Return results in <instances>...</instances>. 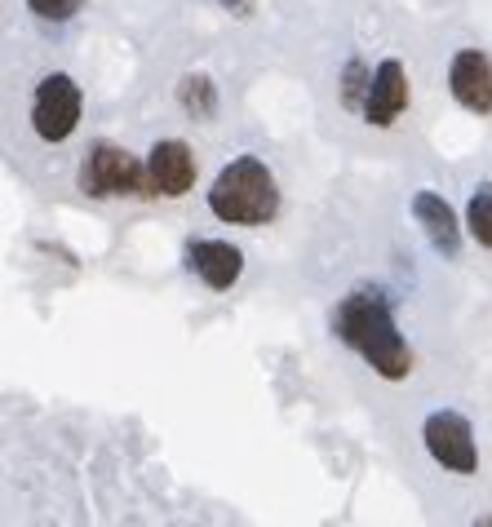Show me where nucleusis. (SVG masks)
<instances>
[{
  "label": "nucleus",
  "mask_w": 492,
  "mask_h": 527,
  "mask_svg": "<svg viewBox=\"0 0 492 527\" xmlns=\"http://www.w3.org/2000/svg\"><path fill=\"white\" fill-rule=\"evenodd\" d=\"M80 191L107 200V195H151L147 164L133 151L116 147V142H94L89 155L80 160Z\"/></svg>",
  "instance_id": "3"
},
{
  "label": "nucleus",
  "mask_w": 492,
  "mask_h": 527,
  "mask_svg": "<svg viewBox=\"0 0 492 527\" xmlns=\"http://www.w3.org/2000/svg\"><path fill=\"white\" fill-rule=\"evenodd\" d=\"M448 89L466 111L492 116V58L484 49H457L448 62Z\"/></svg>",
  "instance_id": "8"
},
{
  "label": "nucleus",
  "mask_w": 492,
  "mask_h": 527,
  "mask_svg": "<svg viewBox=\"0 0 492 527\" xmlns=\"http://www.w3.org/2000/svg\"><path fill=\"white\" fill-rule=\"evenodd\" d=\"M187 257H191V271H196L213 293H227L235 279L244 275V253L227 240H196Z\"/></svg>",
  "instance_id": "10"
},
{
  "label": "nucleus",
  "mask_w": 492,
  "mask_h": 527,
  "mask_svg": "<svg viewBox=\"0 0 492 527\" xmlns=\"http://www.w3.org/2000/svg\"><path fill=\"white\" fill-rule=\"evenodd\" d=\"M178 102L191 111V116L209 120L213 111H218V85H213L209 76H187V80L178 85Z\"/></svg>",
  "instance_id": "11"
},
{
  "label": "nucleus",
  "mask_w": 492,
  "mask_h": 527,
  "mask_svg": "<svg viewBox=\"0 0 492 527\" xmlns=\"http://www.w3.org/2000/svg\"><path fill=\"white\" fill-rule=\"evenodd\" d=\"M470 527H492V510H488V514H479V519L470 523Z\"/></svg>",
  "instance_id": "15"
},
{
  "label": "nucleus",
  "mask_w": 492,
  "mask_h": 527,
  "mask_svg": "<svg viewBox=\"0 0 492 527\" xmlns=\"http://www.w3.org/2000/svg\"><path fill=\"white\" fill-rule=\"evenodd\" d=\"M333 333L382 381H404L413 372V346L399 333L395 310L382 288H351L333 310Z\"/></svg>",
  "instance_id": "1"
},
{
  "label": "nucleus",
  "mask_w": 492,
  "mask_h": 527,
  "mask_svg": "<svg viewBox=\"0 0 492 527\" xmlns=\"http://www.w3.org/2000/svg\"><path fill=\"white\" fill-rule=\"evenodd\" d=\"M196 151L187 147L182 138H160L147 155V182L151 195H164V200H182V195L196 186Z\"/></svg>",
  "instance_id": "7"
},
{
  "label": "nucleus",
  "mask_w": 492,
  "mask_h": 527,
  "mask_svg": "<svg viewBox=\"0 0 492 527\" xmlns=\"http://www.w3.org/2000/svg\"><path fill=\"white\" fill-rule=\"evenodd\" d=\"M413 217L422 222V231H426V240L435 244V253H444V257L461 253V222H457L453 204H448L439 191H417L413 195Z\"/></svg>",
  "instance_id": "9"
},
{
  "label": "nucleus",
  "mask_w": 492,
  "mask_h": 527,
  "mask_svg": "<svg viewBox=\"0 0 492 527\" xmlns=\"http://www.w3.org/2000/svg\"><path fill=\"white\" fill-rule=\"evenodd\" d=\"M408 98H413V89H408V71L399 58H382L373 67V76H368V89H364V120L373 124V129H391V124L408 111Z\"/></svg>",
  "instance_id": "6"
},
{
  "label": "nucleus",
  "mask_w": 492,
  "mask_h": 527,
  "mask_svg": "<svg viewBox=\"0 0 492 527\" xmlns=\"http://www.w3.org/2000/svg\"><path fill=\"white\" fill-rule=\"evenodd\" d=\"M422 443L430 452V461L439 470L457 474V479H470L479 474V443H475V426H470L461 412L453 408H435L422 426Z\"/></svg>",
  "instance_id": "4"
},
{
  "label": "nucleus",
  "mask_w": 492,
  "mask_h": 527,
  "mask_svg": "<svg viewBox=\"0 0 492 527\" xmlns=\"http://www.w3.org/2000/svg\"><path fill=\"white\" fill-rule=\"evenodd\" d=\"M466 231L479 248H492V186H479L466 204Z\"/></svg>",
  "instance_id": "12"
},
{
  "label": "nucleus",
  "mask_w": 492,
  "mask_h": 527,
  "mask_svg": "<svg viewBox=\"0 0 492 527\" xmlns=\"http://www.w3.org/2000/svg\"><path fill=\"white\" fill-rule=\"evenodd\" d=\"M222 9H231V14H249L253 9V0H218Z\"/></svg>",
  "instance_id": "14"
},
{
  "label": "nucleus",
  "mask_w": 492,
  "mask_h": 527,
  "mask_svg": "<svg viewBox=\"0 0 492 527\" xmlns=\"http://www.w3.org/2000/svg\"><path fill=\"white\" fill-rule=\"evenodd\" d=\"M209 213L231 226H266L280 213V186L258 155H235L209 186Z\"/></svg>",
  "instance_id": "2"
},
{
  "label": "nucleus",
  "mask_w": 492,
  "mask_h": 527,
  "mask_svg": "<svg viewBox=\"0 0 492 527\" xmlns=\"http://www.w3.org/2000/svg\"><path fill=\"white\" fill-rule=\"evenodd\" d=\"M27 9L36 18H45V23H71L85 9V0H27Z\"/></svg>",
  "instance_id": "13"
},
{
  "label": "nucleus",
  "mask_w": 492,
  "mask_h": 527,
  "mask_svg": "<svg viewBox=\"0 0 492 527\" xmlns=\"http://www.w3.org/2000/svg\"><path fill=\"white\" fill-rule=\"evenodd\" d=\"M80 107H85V98H80V85L67 76V71H54V76H45L32 93V129L40 142H49V147H58V142H67L71 133H76L80 124Z\"/></svg>",
  "instance_id": "5"
}]
</instances>
